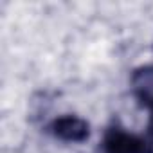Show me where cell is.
Masks as SVG:
<instances>
[{
  "label": "cell",
  "mask_w": 153,
  "mask_h": 153,
  "mask_svg": "<svg viewBox=\"0 0 153 153\" xmlns=\"http://www.w3.org/2000/svg\"><path fill=\"white\" fill-rule=\"evenodd\" d=\"M103 153H153L146 137L135 135L117 124H112L103 135Z\"/></svg>",
  "instance_id": "6da1fadb"
},
{
  "label": "cell",
  "mask_w": 153,
  "mask_h": 153,
  "mask_svg": "<svg viewBox=\"0 0 153 153\" xmlns=\"http://www.w3.org/2000/svg\"><path fill=\"white\" fill-rule=\"evenodd\" d=\"M130 87L133 97L153 115V65H142L131 72Z\"/></svg>",
  "instance_id": "3957f363"
},
{
  "label": "cell",
  "mask_w": 153,
  "mask_h": 153,
  "mask_svg": "<svg viewBox=\"0 0 153 153\" xmlns=\"http://www.w3.org/2000/svg\"><path fill=\"white\" fill-rule=\"evenodd\" d=\"M47 131L54 137L59 139L63 142H85L90 137V124L79 117V115H59L56 119H52L47 126Z\"/></svg>",
  "instance_id": "7a4b0ae2"
}]
</instances>
